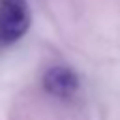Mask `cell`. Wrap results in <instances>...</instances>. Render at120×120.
Listing matches in <instances>:
<instances>
[{"label": "cell", "instance_id": "cell-1", "mask_svg": "<svg viewBox=\"0 0 120 120\" xmlns=\"http://www.w3.org/2000/svg\"><path fill=\"white\" fill-rule=\"evenodd\" d=\"M30 28L26 0H0V45L19 41Z\"/></svg>", "mask_w": 120, "mask_h": 120}, {"label": "cell", "instance_id": "cell-2", "mask_svg": "<svg viewBox=\"0 0 120 120\" xmlns=\"http://www.w3.org/2000/svg\"><path fill=\"white\" fill-rule=\"evenodd\" d=\"M43 88L60 99H69L79 92V77L68 66H52L43 75Z\"/></svg>", "mask_w": 120, "mask_h": 120}]
</instances>
